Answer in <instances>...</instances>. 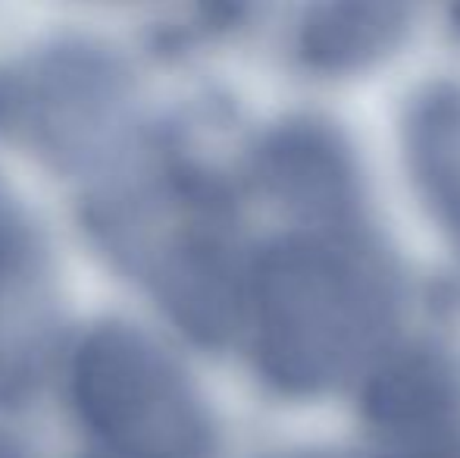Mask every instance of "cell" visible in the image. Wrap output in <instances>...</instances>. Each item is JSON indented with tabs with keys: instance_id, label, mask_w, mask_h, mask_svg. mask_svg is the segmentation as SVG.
Segmentation results:
<instances>
[{
	"instance_id": "6da1fadb",
	"label": "cell",
	"mask_w": 460,
	"mask_h": 458,
	"mask_svg": "<svg viewBox=\"0 0 460 458\" xmlns=\"http://www.w3.org/2000/svg\"><path fill=\"white\" fill-rule=\"evenodd\" d=\"M85 223L188 337H238L251 251L229 179L164 120L135 116L82 170Z\"/></svg>"
},
{
	"instance_id": "7a4b0ae2",
	"label": "cell",
	"mask_w": 460,
	"mask_h": 458,
	"mask_svg": "<svg viewBox=\"0 0 460 458\" xmlns=\"http://www.w3.org/2000/svg\"><path fill=\"white\" fill-rule=\"evenodd\" d=\"M401 311L404 283L367 220L301 223L251 251L238 337L273 390L320 396L379 367Z\"/></svg>"
},
{
	"instance_id": "3957f363",
	"label": "cell",
	"mask_w": 460,
	"mask_h": 458,
	"mask_svg": "<svg viewBox=\"0 0 460 458\" xmlns=\"http://www.w3.org/2000/svg\"><path fill=\"white\" fill-rule=\"evenodd\" d=\"M66 386L88 458H217L204 392L135 324H94L69 355Z\"/></svg>"
},
{
	"instance_id": "277c9868",
	"label": "cell",
	"mask_w": 460,
	"mask_h": 458,
	"mask_svg": "<svg viewBox=\"0 0 460 458\" xmlns=\"http://www.w3.org/2000/svg\"><path fill=\"white\" fill-rule=\"evenodd\" d=\"M138 116L126 57L94 38H48L0 60V135L82 173Z\"/></svg>"
},
{
	"instance_id": "5b68a950",
	"label": "cell",
	"mask_w": 460,
	"mask_h": 458,
	"mask_svg": "<svg viewBox=\"0 0 460 458\" xmlns=\"http://www.w3.org/2000/svg\"><path fill=\"white\" fill-rule=\"evenodd\" d=\"M60 327V283L50 245L0 179V402H19L50 364Z\"/></svg>"
},
{
	"instance_id": "8992f818",
	"label": "cell",
	"mask_w": 460,
	"mask_h": 458,
	"mask_svg": "<svg viewBox=\"0 0 460 458\" xmlns=\"http://www.w3.org/2000/svg\"><path fill=\"white\" fill-rule=\"evenodd\" d=\"M251 173L301 223L364 220V185L351 148L323 122L276 126L257 145Z\"/></svg>"
},
{
	"instance_id": "52a82bcc",
	"label": "cell",
	"mask_w": 460,
	"mask_h": 458,
	"mask_svg": "<svg viewBox=\"0 0 460 458\" xmlns=\"http://www.w3.org/2000/svg\"><path fill=\"white\" fill-rule=\"evenodd\" d=\"M367 418L379 443H460V355L442 343L394 346L367 380Z\"/></svg>"
},
{
	"instance_id": "ba28073f",
	"label": "cell",
	"mask_w": 460,
	"mask_h": 458,
	"mask_svg": "<svg viewBox=\"0 0 460 458\" xmlns=\"http://www.w3.org/2000/svg\"><path fill=\"white\" fill-rule=\"evenodd\" d=\"M407 160L460 261V88H432L407 116Z\"/></svg>"
},
{
	"instance_id": "9c48e42d",
	"label": "cell",
	"mask_w": 460,
	"mask_h": 458,
	"mask_svg": "<svg viewBox=\"0 0 460 458\" xmlns=\"http://www.w3.org/2000/svg\"><path fill=\"white\" fill-rule=\"evenodd\" d=\"M411 10L382 4H341L310 10L297 31V54L320 73L364 69L407 35Z\"/></svg>"
},
{
	"instance_id": "30bf717a",
	"label": "cell",
	"mask_w": 460,
	"mask_h": 458,
	"mask_svg": "<svg viewBox=\"0 0 460 458\" xmlns=\"http://www.w3.org/2000/svg\"><path fill=\"white\" fill-rule=\"evenodd\" d=\"M276 458H460V443H445V446H392V443H379L376 449H304V453H285Z\"/></svg>"
},
{
	"instance_id": "8fae6325",
	"label": "cell",
	"mask_w": 460,
	"mask_h": 458,
	"mask_svg": "<svg viewBox=\"0 0 460 458\" xmlns=\"http://www.w3.org/2000/svg\"><path fill=\"white\" fill-rule=\"evenodd\" d=\"M0 458H29V455H25L22 449H19L13 440H6V436H0Z\"/></svg>"
},
{
	"instance_id": "7c38bea8",
	"label": "cell",
	"mask_w": 460,
	"mask_h": 458,
	"mask_svg": "<svg viewBox=\"0 0 460 458\" xmlns=\"http://www.w3.org/2000/svg\"><path fill=\"white\" fill-rule=\"evenodd\" d=\"M455 19H457V22H460V10H457V13H455ZM457 29H460V25H457Z\"/></svg>"
}]
</instances>
